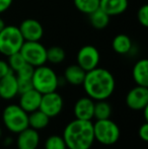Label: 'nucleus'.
<instances>
[{
    "instance_id": "1",
    "label": "nucleus",
    "mask_w": 148,
    "mask_h": 149,
    "mask_svg": "<svg viewBox=\"0 0 148 149\" xmlns=\"http://www.w3.org/2000/svg\"><path fill=\"white\" fill-rule=\"evenodd\" d=\"M82 85L88 97L93 100H106L114 92L116 82L109 70L97 67L87 71Z\"/></svg>"
},
{
    "instance_id": "2",
    "label": "nucleus",
    "mask_w": 148,
    "mask_h": 149,
    "mask_svg": "<svg viewBox=\"0 0 148 149\" xmlns=\"http://www.w3.org/2000/svg\"><path fill=\"white\" fill-rule=\"evenodd\" d=\"M62 137L67 149H90L95 141L93 124L91 121L75 119L65 127Z\"/></svg>"
},
{
    "instance_id": "3",
    "label": "nucleus",
    "mask_w": 148,
    "mask_h": 149,
    "mask_svg": "<svg viewBox=\"0 0 148 149\" xmlns=\"http://www.w3.org/2000/svg\"><path fill=\"white\" fill-rule=\"evenodd\" d=\"M32 81L34 88L42 94L56 91L59 86V78L56 72L45 65L35 68Z\"/></svg>"
},
{
    "instance_id": "4",
    "label": "nucleus",
    "mask_w": 148,
    "mask_h": 149,
    "mask_svg": "<svg viewBox=\"0 0 148 149\" xmlns=\"http://www.w3.org/2000/svg\"><path fill=\"white\" fill-rule=\"evenodd\" d=\"M24 40L18 26H5L0 31V54L8 56L20 51Z\"/></svg>"
},
{
    "instance_id": "5",
    "label": "nucleus",
    "mask_w": 148,
    "mask_h": 149,
    "mask_svg": "<svg viewBox=\"0 0 148 149\" xmlns=\"http://www.w3.org/2000/svg\"><path fill=\"white\" fill-rule=\"evenodd\" d=\"M2 120L6 129L12 133H19L28 127V114L18 104H8L3 111Z\"/></svg>"
},
{
    "instance_id": "6",
    "label": "nucleus",
    "mask_w": 148,
    "mask_h": 149,
    "mask_svg": "<svg viewBox=\"0 0 148 149\" xmlns=\"http://www.w3.org/2000/svg\"><path fill=\"white\" fill-rule=\"evenodd\" d=\"M94 140L106 146L114 145L120 138V128L111 119L97 120L93 124Z\"/></svg>"
},
{
    "instance_id": "7",
    "label": "nucleus",
    "mask_w": 148,
    "mask_h": 149,
    "mask_svg": "<svg viewBox=\"0 0 148 149\" xmlns=\"http://www.w3.org/2000/svg\"><path fill=\"white\" fill-rule=\"evenodd\" d=\"M19 53L24 61L35 68L45 65L47 62V49L43 44L40 43V41L24 42Z\"/></svg>"
},
{
    "instance_id": "8",
    "label": "nucleus",
    "mask_w": 148,
    "mask_h": 149,
    "mask_svg": "<svg viewBox=\"0 0 148 149\" xmlns=\"http://www.w3.org/2000/svg\"><path fill=\"white\" fill-rule=\"evenodd\" d=\"M99 60L101 54L94 46L85 45L81 47L77 53V65L86 72L99 67Z\"/></svg>"
},
{
    "instance_id": "9",
    "label": "nucleus",
    "mask_w": 148,
    "mask_h": 149,
    "mask_svg": "<svg viewBox=\"0 0 148 149\" xmlns=\"http://www.w3.org/2000/svg\"><path fill=\"white\" fill-rule=\"evenodd\" d=\"M63 109V98L58 92L52 91L42 94L39 110L45 113L50 118L58 116Z\"/></svg>"
},
{
    "instance_id": "10",
    "label": "nucleus",
    "mask_w": 148,
    "mask_h": 149,
    "mask_svg": "<svg viewBox=\"0 0 148 149\" xmlns=\"http://www.w3.org/2000/svg\"><path fill=\"white\" fill-rule=\"evenodd\" d=\"M24 42H37L43 38L44 28L39 20L35 18H26L18 26Z\"/></svg>"
},
{
    "instance_id": "11",
    "label": "nucleus",
    "mask_w": 148,
    "mask_h": 149,
    "mask_svg": "<svg viewBox=\"0 0 148 149\" xmlns=\"http://www.w3.org/2000/svg\"><path fill=\"white\" fill-rule=\"evenodd\" d=\"M126 104L134 111H141L148 107V87L137 85L132 88L127 93Z\"/></svg>"
},
{
    "instance_id": "12",
    "label": "nucleus",
    "mask_w": 148,
    "mask_h": 149,
    "mask_svg": "<svg viewBox=\"0 0 148 149\" xmlns=\"http://www.w3.org/2000/svg\"><path fill=\"white\" fill-rule=\"evenodd\" d=\"M18 94L17 78L15 73L9 70L2 78H0V98L12 100Z\"/></svg>"
},
{
    "instance_id": "13",
    "label": "nucleus",
    "mask_w": 148,
    "mask_h": 149,
    "mask_svg": "<svg viewBox=\"0 0 148 149\" xmlns=\"http://www.w3.org/2000/svg\"><path fill=\"white\" fill-rule=\"evenodd\" d=\"M16 146L17 149H37L40 143V135L37 130L28 127L17 133Z\"/></svg>"
},
{
    "instance_id": "14",
    "label": "nucleus",
    "mask_w": 148,
    "mask_h": 149,
    "mask_svg": "<svg viewBox=\"0 0 148 149\" xmlns=\"http://www.w3.org/2000/svg\"><path fill=\"white\" fill-rule=\"evenodd\" d=\"M94 100L88 96L80 97L74 104L73 113L76 119L83 121H91L93 119Z\"/></svg>"
},
{
    "instance_id": "15",
    "label": "nucleus",
    "mask_w": 148,
    "mask_h": 149,
    "mask_svg": "<svg viewBox=\"0 0 148 149\" xmlns=\"http://www.w3.org/2000/svg\"><path fill=\"white\" fill-rule=\"evenodd\" d=\"M42 93H40L35 88L26 91L24 93H20L19 97V104L18 106L26 111L28 114L39 110L40 102H41Z\"/></svg>"
},
{
    "instance_id": "16",
    "label": "nucleus",
    "mask_w": 148,
    "mask_h": 149,
    "mask_svg": "<svg viewBox=\"0 0 148 149\" xmlns=\"http://www.w3.org/2000/svg\"><path fill=\"white\" fill-rule=\"evenodd\" d=\"M128 5V0H99V8L110 16L124 13Z\"/></svg>"
},
{
    "instance_id": "17",
    "label": "nucleus",
    "mask_w": 148,
    "mask_h": 149,
    "mask_svg": "<svg viewBox=\"0 0 148 149\" xmlns=\"http://www.w3.org/2000/svg\"><path fill=\"white\" fill-rule=\"evenodd\" d=\"M132 75L137 85L148 87V60L144 58L137 61L133 67Z\"/></svg>"
},
{
    "instance_id": "18",
    "label": "nucleus",
    "mask_w": 148,
    "mask_h": 149,
    "mask_svg": "<svg viewBox=\"0 0 148 149\" xmlns=\"http://www.w3.org/2000/svg\"><path fill=\"white\" fill-rule=\"evenodd\" d=\"M86 71H84L79 65H69L64 71V79L71 85H82Z\"/></svg>"
},
{
    "instance_id": "19",
    "label": "nucleus",
    "mask_w": 148,
    "mask_h": 149,
    "mask_svg": "<svg viewBox=\"0 0 148 149\" xmlns=\"http://www.w3.org/2000/svg\"><path fill=\"white\" fill-rule=\"evenodd\" d=\"M132 40L130 39V37H128L125 33H119L113 39V50L116 53L120 54V55H126V54L130 53L131 50H132Z\"/></svg>"
},
{
    "instance_id": "20",
    "label": "nucleus",
    "mask_w": 148,
    "mask_h": 149,
    "mask_svg": "<svg viewBox=\"0 0 148 149\" xmlns=\"http://www.w3.org/2000/svg\"><path fill=\"white\" fill-rule=\"evenodd\" d=\"M50 117L47 116L45 113L42 111L37 110L34 112L30 113L28 115V127L37 130H43L46 127H48L50 123Z\"/></svg>"
},
{
    "instance_id": "21",
    "label": "nucleus",
    "mask_w": 148,
    "mask_h": 149,
    "mask_svg": "<svg viewBox=\"0 0 148 149\" xmlns=\"http://www.w3.org/2000/svg\"><path fill=\"white\" fill-rule=\"evenodd\" d=\"M88 15H89V22H90L91 26L94 29H97V30H104V29H106L109 26L110 17L111 16L108 15L101 8L91 12Z\"/></svg>"
},
{
    "instance_id": "22",
    "label": "nucleus",
    "mask_w": 148,
    "mask_h": 149,
    "mask_svg": "<svg viewBox=\"0 0 148 149\" xmlns=\"http://www.w3.org/2000/svg\"><path fill=\"white\" fill-rule=\"evenodd\" d=\"M112 115L111 104L106 100H97L94 102V109H93V118L97 120L110 119Z\"/></svg>"
},
{
    "instance_id": "23",
    "label": "nucleus",
    "mask_w": 148,
    "mask_h": 149,
    "mask_svg": "<svg viewBox=\"0 0 148 149\" xmlns=\"http://www.w3.org/2000/svg\"><path fill=\"white\" fill-rule=\"evenodd\" d=\"M73 2L78 11L87 15L99 8V0H73Z\"/></svg>"
},
{
    "instance_id": "24",
    "label": "nucleus",
    "mask_w": 148,
    "mask_h": 149,
    "mask_svg": "<svg viewBox=\"0 0 148 149\" xmlns=\"http://www.w3.org/2000/svg\"><path fill=\"white\" fill-rule=\"evenodd\" d=\"M65 51L59 46H53L47 49V61L52 64H60L65 60Z\"/></svg>"
},
{
    "instance_id": "25",
    "label": "nucleus",
    "mask_w": 148,
    "mask_h": 149,
    "mask_svg": "<svg viewBox=\"0 0 148 149\" xmlns=\"http://www.w3.org/2000/svg\"><path fill=\"white\" fill-rule=\"evenodd\" d=\"M7 58H8V60H7L8 67H9L10 70H12L13 72H16V71L19 70L24 65L26 64V62L24 61V57H22L19 52L12 54V55L8 56Z\"/></svg>"
},
{
    "instance_id": "26",
    "label": "nucleus",
    "mask_w": 148,
    "mask_h": 149,
    "mask_svg": "<svg viewBox=\"0 0 148 149\" xmlns=\"http://www.w3.org/2000/svg\"><path fill=\"white\" fill-rule=\"evenodd\" d=\"M45 149H67V147L62 136L52 135L46 140Z\"/></svg>"
},
{
    "instance_id": "27",
    "label": "nucleus",
    "mask_w": 148,
    "mask_h": 149,
    "mask_svg": "<svg viewBox=\"0 0 148 149\" xmlns=\"http://www.w3.org/2000/svg\"><path fill=\"white\" fill-rule=\"evenodd\" d=\"M34 70H35V67L26 63L19 70H17L14 73L16 75V78L18 79H32L33 74H34Z\"/></svg>"
},
{
    "instance_id": "28",
    "label": "nucleus",
    "mask_w": 148,
    "mask_h": 149,
    "mask_svg": "<svg viewBox=\"0 0 148 149\" xmlns=\"http://www.w3.org/2000/svg\"><path fill=\"white\" fill-rule=\"evenodd\" d=\"M137 19L139 24L143 26L144 28L148 26V5L144 4L142 5L137 11Z\"/></svg>"
},
{
    "instance_id": "29",
    "label": "nucleus",
    "mask_w": 148,
    "mask_h": 149,
    "mask_svg": "<svg viewBox=\"0 0 148 149\" xmlns=\"http://www.w3.org/2000/svg\"><path fill=\"white\" fill-rule=\"evenodd\" d=\"M17 88H18V94L24 93L26 91L33 89V81L32 79H18L17 78Z\"/></svg>"
},
{
    "instance_id": "30",
    "label": "nucleus",
    "mask_w": 148,
    "mask_h": 149,
    "mask_svg": "<svg viewBox=\"0 0 148 149\" xmlns=\"http://www.w3.org/2000/svg\"><path fill=\"white\" fill-rule=\"evenodd\" d=\"M138 135H139V137H140V139L143 140L144 142L148 141V123L147 122L142 124L141 127L139 128Z\"/></svg>"
},
{
    "instance_id": "31",
    "label": "nucleus",
    "mask_w": 148,
    "mask_h": 149,
    "mask_svg": "<svg viewBox=\"0 0 148 149\" xmlns=\"http://www.w3.org/2000/svg\"><path fill=\"white\" fill-rule=\"evenodd\" d=\"M13 0H0V14L5 12L12 5Z\"/></svg>"
},
{
    "instance_id": "32",
    "label": "nucleus",
    "mask_w": 148,
    "mask_h": 149,
    "mask_svg": "<svg viewBox=\"0 0 148 149\" xmlns=\"http://www.w3.org/2000/svg\"><path fill=\"white\" fill-rule=\"evenodd\" d=\"M9 70L10 69H9V67H8L7 62L3 60H0V78H2Z\"/></svg>"
},
{
    "instance_id": "33",
    "label": "nucleus",
    "mask_w": 148,
    "mask_h": 149,
    "mask_svg": "<svg viewBox=\"0 0 148 149\" xmlns=\"http://www.w3.org/2000/svg\"><path fill=\"white\" fill-rule=\"evenodd\" d=\"M6 26V24H5V22H4V20L2 19L1 17H0V31L3 30L4 26Z\"/></svg>"
},
{
    "instance_id": "34",
    "label": "nucleus",
    "mask_w": 148,
    "mask_h": 149,
    "mask_svg": "<svg viewBox=\"0 0 148 149\" xmlns=\"http://www.w3.org/2000/svg\"><path fill=\"white\" fill-rule=\"evenodd\" d=\"M1 136H2V129H1V127H0V138H1Z\"/></svg>"
}]
</instances>
